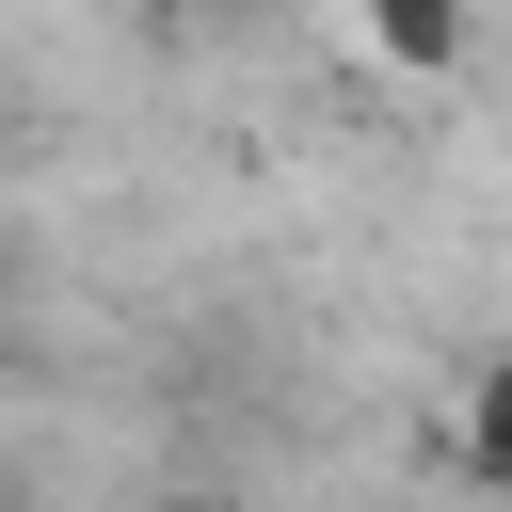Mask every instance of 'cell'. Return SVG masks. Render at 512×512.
I'll use <instances>...</instances> for the list:
<instances>
[{"label":"cell","instance_id":"6da1fadb","mask_svg":"<svg viewBox=\"0 0 512 512\" xmlns=\"http://www.w3.org/2000/svg\"><path fill=\"white\" fill-rule=\"evenodd\" d=\"M352 16H368V48H384L400 80H448V64H464V32H480L464 0H352Z\"/></svg>","mask_w":512,"mask_h":512},{"label":"cell","instance_id":"7a4b0ae2","mask_svg":"<svg viewBox=\"0 0 512 512\" xmlns=\"http://www.w3.org/2000/svg\"><path fill=\"white\" fill-rule=\"evenodd\" d=\"M464 480H480V496H512V352L464 384Z\"/></svg>","mask_w":512,"mask_h":512},{"label":"cell","instance_id":"3957f363","mask_svg":"<svg viewBox=\"0 0 512 512\" xmlns=\"http://www.w3.org/2000/svg\"><path fill=\"white\" fill-rule=\"evenodd\" d=\"M192 16H288V0H192Z\"/></svg>","mask_w":512,"mask_h":512},{"label":"cell","instance_id":"277c9868","mask_svg":"<svg viewBox=\"0 0 512 512\" xmlns=\"http://www.w3.org/2000/svg\"><path fill=\"white\" fill-rule=\"evenodd\" d=\"M160 512H240V496H160Z\"/></svg>","mask_w":512,"mask_h":512},{"label":"cell","instance_id":"5b68a950","mask_svg":"<svg viewBox=\"0 0 512 512\" xmlns=\"http://www.w3.org/2000/svg\"><path fill=\"white\" fill-rule=\"evenodd\" d=\"M144 16H192V0H144Z\"/></svg>","mask_w":512,"mask_h":512}]
</instances>
